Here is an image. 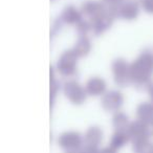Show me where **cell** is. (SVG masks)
<instances>
[{
  "label": "cell",
  "instance_id": "cell-1",
  "mask_svg": "<svg viewBox=\"0 0 153 153\" xmlns=\"http://www.w3.org/2000/svg\"><path fill=\"white\" fill-rule=\"evenodd\" d=\"M153 74V53L145 51L130 65L131 82L143 88H150V78Z\"/></svg>",
  "mask_w": 153,
  "mask_h": 153
},
{
  "label": "cell",
  "instance_id": "cell-2",
  "mask_svg": "<svg viewBox=\"0 0 153 153\" xmlns=\"http://www.w3.org/2000/svg\"><path fill=\"white\" fill-rule=\"evenodd\" d=\"M112 72L114 81L121 87L129 85L131 83L130 78V65L124 59H117L112 63Z\"/></svg>",
  "mask_w": 153,
  "mask_h": 153
},
{
  "label": "cell",
  "instance_id": "cell-3",
  "mask_svg": "<svg viewBox=\"0 0 153 153\" xmlns=\"http://www.w3.org/2000/svg\"><path fill=\"white\" fill-rule=\"evenodd\" d=\"M79 56L76 55L74 49L64 51L61 55L60 59L58 60L57 68L62 76H70L76 72V60Z\"/></svg>",
  "mask_w": 153,
  "mask_h": 153
},
{
  "label": "cell",
  "instance_id": "cell-4",
  "mask_svg": "<svg viewBox=\"0 0 153 153\" xmlns=\"http://www.w3.org/2000/svg\"><path fill=\"white\" fill-rule=\"evenodd\" d=\"M63 90L66 98L74 104H82L85 101L87 94L85 88H83L76 81L66 82Z\"/></svg>",
  "mask_w": 153,
  "mask_h": 153
},
{
  "label": "cell",
  "instance_id": "cell-5",
  "mask_svg": "<svg viewBox=\"0 0 153 153\" xmlns=\"http://www.w3.org/2000/svg\"><path fill=\"white\" fill-rule=\"evenodd\" d=\"M58 144L66 151H76L83 146V140L78 132H65L58 138Z\"/></svg>",
  "mask_w": 153,
  "mask_h": 153
},
{
  "label": "cell",
  "instance_id": "cell-6",
  "mask_svg": "<svg viewBox=\"0 0 153 153\" xmlns=\"http://www.w3.org/2000/svg\"><path fill=\"white\" fill-rule=\"evenodd\" d=\"M127 133L133 143L140 140H145V138H149L150 136L149 125L140 120H137V121L130 123L127 129Z\"/></svg>",
  "mask_w": 153,
  "mask_h": 153
},
{
  "label": "cell",
  "instance_id": "cell-7",
  "mask_svg": "<svg viewBox=\"0 0 153 153\" xmlns=\"http://www.w3.org/2000/svg\"><path fill=\"white\" fill-rule=\"evenodd\" d=\"M124 98L121 92L117 90H111L104 94L102 98V106L107 111H119L123 105Z\"/></svg>",
  "mask_w": 153,
  "mask_h": 153
},
{
  "label": "cell",
  "instance_id": "cell-8",
  "mask_svg": "<svg viewBox=\"0 0 153 153\" xmlns=\"http://www.w3.org/2000/svg\"><path fill=\"white\" fill-rule=\"evenodd\" d=\"M103 132L98 127H90L87 130L83 140V146L85 147L84 150L86 151H97L99 144L102 140Z\"/></svg>",
  "mask_w": 153,
  "mask_h": 153
},
{
  "label": "cell",
  "instance_id": "cell-9",
  "mask_svg": "<svg viewBox=\"0 0 153 153\" xmlns=\"http://www.w3.org/2000/svg\"><path fill=\"white\" fill-rule=\"evenodd\" d=\"M82 14L87 16L89 19L94 20L96 18L100 17L101 15L105 14L107 10L105 9L104 4L100 1H94V0H89V1H85L82 4L81 7Z\"/></svg>",
  "mask_w": 153,
  "mask_h": 153
},
{
  "label": "cell",
  "instance_id": "cell-10",
  "mask_svg": "<svg viewBox=\"0 0 153 153\" xmlns=\"http://www.w3.org/2000/svg\"><path fill=\"white\" fill-rule=\"evenodd\" d=\"M117 11H119V17L126 20H133L138 15V4L133 0H128L119 5Z\"/></svg>",
  "mask_w": 153,
  "mask_h": 153
},
{
  "label": "cell",
  "instance_id": "cell-11",
  "mask_svg": "<svg viewBox=\"0 0 153 153\" xmlns=\"http://www.w3.org/2000/svg\"><path fill=\"white\" fill-rule=\"evenodd\" d=\"M112 21H113V17L107 11L105 14H103L100 17L96 18V19L91 21L92 32L97 35L103 34L105 30H107L110 27L111 24H112Z\"/></svg>",
  "mask_w": 153,
  "mask_h": 153
},
{
  "label": "cell",
  "instance_id": "cell-12",
  "mask_svg": "<svg viewBox=\"0 0 153 153\" xmlns=\"http://www.w3.org/2000/svg\"><path fill=\"white\" fill-rule=\"evenodd\" d=\"M85 89L87 94L90 96H101L104 94L105 89H106V83L103 79L98 78V76H94L90 78L87 81L85 85Z\"/></svg>",
  "mask_w": 153,
  "mask_h": 153
},
{
  "label": "cell",
  "instance_id": "cell-13",
  "mask_svg": "<svg viewBox=\"0 0 153 153\" xmlns=\"http://www.w3.org/2000/svg\"><path fill=\"white\" fill-rule=\"evenodd\" d=\"M137 119L148 124L149 126H153V102L152 103H142L138 105L136 109Z\"/></svg>",
  "mask_w": 153,
  "mask_h": 153
},
{
  "label": "cell",
  "instance_id": "cell-14",
  "mask_svg": "<svg viewBox=\"0 0 153 153\" xmlns=\"http://www.w3.org/2000/svg\"><path fill=\"white\" fill-rule=\"evenodd\" d=\"M62 21L68 24H76L83 19V14L81 11H78L74 7L69 5L63 10L61 15Z\"/></svg>",
  "mask_w": 153,
  "mask_h": 153
},
{
  "label": "cell",
  "instance_id": "cell-15",
  "mask_svg": "<svg viewBox=\"0 0 153 153\" xmlns=\"http://www.w3.org/2000/svg\"><path fill=\"white\" fill-rule=\"evenodd\" d=\"M129 140H130V137H129V135H128L127 131H117L112 135L110 145H109V148L105 149L104 151L113 152V151L117 150V149H120L121 147H123Z\"/></svg>",
  "mask_w": 153,
  "mask_h": 153
},
{
  "label": "cell",
  "instance_id": "cell-16",
  "mask_svg": "<svg viewBox=\"0 0 153 153\" xmlns=\"http://www.w3.org/2000/svg\"><path fill=\"white\" fill-rule=\"evenodd\" d=\"M91 44H90L89 39L86 36H80L79 40L76 41V45L74 47V51L79 57H84L90 51Z\"/></svg>",
  "mask_w": 153,
  "mask_h": 153
},
{
  "label": "cell",
  "instance_id": "cell-17",
  "mask_svg": "<svg viewBox=\"0 0 153 153\" xmlns=\"http://www.w3.org/2000/svg\"><path fill=\"white\" fill-rule=\"evenodd\" d=\"M112 125L117 129V131H127L130 123L128 117L125 113L117 111V113L112 119Z\"/></svg>",
  "mask_w": 153,
  "mask_h": 153
},
{
  "label": "cell",
  "instance_id": "cell-18",
  "mask_svg": "<svg viewBox=\"0 0 153 153\" xmlns=\"http://www.w3.org/2000/svg\"><path fill=\"white\" fill-rule=\"evenodd\" d=\"M133 150L136 152H147L151 153L153 152V144H151L148 140V138L140 140L137 142L133 143Z\"/></svg>",
  "mask_w": 153,
  "mask_h": 153
},
{
  "label": "cell",
  "instance_id": "cell-19",
  "mask_svg": "<svg viewBox=\"0 0 153 153\" xmlns=\"http://www.w3.org/2000/svg\"><path fill=\"white\" fill-rule=\"evenodd\" d=\"M76 30L80 36H86L89 30H92L91 22H88L86 20L82 19L79 23H76Z\"/></svg>",
  "mask_w": 153,
  "mask_h": 153
},
{
  "label": "cell",
  "instance_id": "cell-20",
  "mask_svg": "<svg viewBox=\"0 0 153 153\" xmlns=\"http://www.w3.org/2000/svg\"><path fill=\"white\" fill-rule=\"evenodd\" d=\"M140 3L145 11L153 14V0H140Z\"/></svg>",
  "mask_w": 153,
  "mask_h": 153
},
{
  "label": "cell",
  "instance_id": "cell-21",
  "mask_svg": "<svg viewBox=\"0 0 153 153\" xmlns=\"http://www.w3.org/2000/svg\"><path fill=\"white\" fill-rule=\"evenodd\" d=\"M103 2L106 3L107 5L109 7H114V5H120L122 2H123V0H102Z\"/></svg>",
  "mask_w": 153,
  "mask_h": 153
},
{
  "label": "cell",
  "instance_id": "cell-22",
  "mask_svg": "<svg viewBox=\"0 0 153 153\" xmlns=\"http://www.w3.org/2000/svg\"><path fill=\"white\" fill-rule=\"evenodd\" d=\"M149 92H150L151 100H152V102H153V85L150 86V88H149Z\"/></svg>",
  "mask_w": 153,
  "mask_h": 153
}]
</instances>
